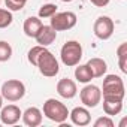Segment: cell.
I'll use <instances>...</instances> for the list:
<instances>
[{"label": "cell", "instance_id": "cell-5", "mask_svg": "<svg viewBox=\"0 0 127 127\" xmlns=\"http://www.w3.org/2000/svg\"><path fill=\"white\" fill-rule=\"evenodd\" d=\"M26 94V85L18 79H8L2 85V97L9 102H18Z\"/></svg>", "mask_w": 127, "mask_h": 127}, {"label": "cell", "instance_id": "cell-9", "mask_svg": "<svg viewBox=\"0 0 127 127\" xmlns=\"http://www.w3.org/2000/svg\"><path fill=\"white\" fill-rule=\"evenodd\" d=\"M23 112L17 105H8L5 108H2V112H0V120H2L3 124L6 126H14L20 121Z\"/></svg>", "mask_w": 127, "mask_h": 127}, {"label": "cell", "instance_id": "cell-16", "mask_svg": "<svg viewBox=\"0 0 127 127\" xmlns=\"http://www.w3.org/2000/svg\"><path fill=\"white\" fill-rule=\"evenodd\" d=\"M123 109V100H115V99H103V111L106 115H118Z\"/></svg>", "mask_w": 127, "mask_h": 127}, {"label": "cell", "instance_id": "cell-27", "mask_svg": "<svg viewBox=\"0 0 127 127\" xmlns=\"http://www.w3.org/2000/svg\"><path fill=\"white\" fill-rule=\"evenodd\" d=\"M61 2H64V3H70V2H73V0H61Z\"/></svg>", "mask_w": 127, "mask_h": 127}, {"label": "cell", "instance_id": "cell-3", "mask_svg": "<svg viewBox=\"0 0 127 127\" xmlns=\"http://www.w3.org/2000/svg\"><path fill=\"white\" fill-rule=\"evenodd\" d=\"M60 57H61V61H63L64 66H67V67L78 66L81 58H82V46H81V43L78 40H67L61 46Z\"/></svg>", "mask_w": 127, "mask_h": 127}, {"label": "cell", "instance_id": "cell-10", "mask_svg": "<svg viewBox=\"0 0 127 127\" xmlns=\"http://www.w3.org/2000/svg\"><path fill=\"white\" fill-rule=\"evenodd\" d=\"M57 93L63 97V99H73L78 93V88H76V84L69 79V78H63L58 81L57 84Z\"/></svg>", "mask_w": 127, "mask_h": 127}, {"label": "cell", "instance_id": "cell-18", "mask_svg": "<svg viewBox=\"0 0 127 127\" xmlns=\"http://www.w3.org/2000/svg\"><path fill=\"white\" fill-rule=\"evenodd\" d=\"M117 55H118V64L123 73H127V43H121L117 49Z\"/></svg>", "mask_w": 127, "mask_h": 127}, {"label": "cell", "instance_id": "cell-24", "mask_svg": "<svg viewBox=\"0 0 127 127\" xmlns=\"http://www.w3.org/2000/svg\"><path fill=\"white\" fill-rule=\"evenodd\" d=\"M94 127H114V121L111 120V117H100L94 121Z\"/></svg>", "mask_w": 127, "mask_h": 127}, {"label": "cell", "instance_id": "cell-25", "mask_svg": "<svg viewBox=\"0 0 127 127\" xmlns=\"http://www.w3.org/2000/svg\"><path fill=\"white\" fill-rule=\"evenodd\" d=\"M90 2H91L94 6H97V8H105V6L109 5L111 0H90Z\"/></svg>", "mask_w": 127, "mask_h": 127}, {"label": "cell", "instance_id": "cell-15", "mask_svg": "<svg viewBox=\"0 0 127 127\" xmlns=\"http://www.w3.org/2000/svg\"><path fill=\"white\" fill-rule=\"evenodd\" d=\"M42 26H43V24H42V21H40L39 17H29V18L24 21L23 29H24L26 36H29V37H34Z\"/></svg>", "mask_w": 127, "mask_h": 127}, {"label": "cell", "instance_id": "cell-23", "mask_svg": "<svg viewBox=\"0 0 127 127\" xmlns=\"http://www.w3.org/2000/svg\"><path fill=\"white\" fill-rule=\"evenodd\" d=\"M5 3L9 11H21L26 6L27 0H5Z\"/></svg>", "mask_w": 127, "mask_h": 127}, {"label": "cell", "instance_id": "cell-26", "mask_svg": "<svg viewBox=\"0 0 127 127\" xmlns=\"http://www.w3.org/2000/svg\"><path fill=\"white\" fill-rule=\"evenodd\" d=\"M2 106H3V97H2V94H0V109H2Z\"/></svg>", "mask_w": 127, "mask_h": 127}, {"label": "cell", "instance_id": "cell-17", "mask_svg": "<svg viewBox=\"0 0 127 127\" xmlns=\"http://www.w3.org/2000/svg\"><path fill=\"white\" fill-rule=\"evenodd\" d=\"M75 78L82 84H88L93 79V73H91V70L87 64H79L75 69Z\"/></svg>", "mask_w": 127, "mask_h": 127}, {"label": "cell", "instance_id": "cell-19", "mask_svg": "<svg viewBox=\"0 0 127 127\" xmlns=\"http://www.w3.org/2000/svg\"><path fill=\"white\" fill-rule=\"evenodd\" d=\"M12 57V46L5 42V40H0V61H8Z\"/></svg>", "mask_w": 127, "mask_h": 127}, {"label": "cell", "instance_id": "cell-2", "mask_svg": "<svg viewBox=\"0 0 127 127\" xmlns=\"http://www.w3.org/2000/svg\"><path fill=\"white\" fill-rule=\"evenodd\" d=\"M43 115L57 124H63L69 117V109L57 99H48L43 103Z\"/></svg>", "mask_w": 127, "mask_h": 127}, {"label": "cell", "instance_id": "cell-8", "mask_svg": "<svg viewBox=\"0 0 127 127\" xmlns=\"http://www.w3.org/2000/svg\"><path fill=\"white\" fill-rule=\"evenodd\" d=\"M79 97H81V102L87 106V108H96L100 100H102V91L97 85H85L81 93H79Z\"/></svg>", "mask_w": 127, "mask_h": 127}, {"label": "cell", "instance_id": "cell-12", "mask_svg": "<svg viewBox=\"0 0 127 127\" xmlns=\"http://www.w3.org/2000/svg\"><path fill=\"white\" fill-rule=\"evenodd\" d=\"M21 117H23L24 124L29 126V127H37V126H40L42 118H43L42 111H40L39 108H36V106H32V108L26 109V112H24Z\"/></svg>", "mask_w": 127, "mask_h": 127}, {"label": "cell", "instance_id": "cell-14", "mask_svg": "<svg viewBox=\"0 0 127 127\" xmlns=\"http://www.w3.org/2000/svg\"><path fill=\"white\" fill-rule=\"evenodd\" d=\"M87 66L90 67L91 73H93V78H102L106 70H108V64L103 58H99V57H94V58H90Z\"/></svg>", "mask_w": 127, "mask_h": 127}, {"label": "cell", "instance_id": "cell-22", "mask_svg": "<svg viewBox=\"0 0 127 127\" xmlns=\"http://www.w3.org/2000/svg\"><path fill=\"white\" fill-rule=\"evenodd\" d=\"M43 48H45V46H42V45H36V46H33V48L29 51L27 58H29V61L32 63L33 66H36L37 58H39V55H40V52H42V49H43Z\"/></svg>", "mask_w": 127, "mask_h": 127}, {"label": "cell", "instance_id": "cell-6", "mask_svg": "<svg viewBox=\"0 0 127 127\" xmlns=\"http://www.w3.org/2000/svg\"><path fill=\"white\" fill-rule=\"evenodd\" d=\"M49 26L55 32L70 30L76 26V15L73 12H55L51 17V24Z\"/></svg>", "mask_w": 127, "mask_h": 127}, {"label": "cell", "instance_id": "cell-1", "mask_svg": "<svg viewBox=\"0 0 127 127\" xmlns=\"http://www.w3.org/2000/svg\"><path fill=\"white\" fill-rule=\"evenodd\" d=\"M103 99H115V100H124L126 90L124 82L118 75H106L103 78Z\"/></svg>", "mask_w": 127, "mask_h": 127}, {"label": "cell", "instance_id": "cell-28", "mask_svg": "<svg viewBox=\"0 0 127 127\" xmlns=\"http://www.w3.org/2000/svg\"><path fill=\"white\" fill-rule=\"evenodd\" d=\"M0 3H2V0H0Z\"/></svg>", "mask_w": 127, "mask_h": 127}, {"label": "cell", "instance_id": "cell-7", "mask_svg": "<svg viewBox=\"0 0 127 127\" xmlns=\"http://www.w3.org/2000/svg\"><path fill=\"white\" fill-rule=\"evenodd\" d=\"M114 29H115L114 21L106 15L99 17L94 23V27H93L96 37H99L100 40H108L114 34Z\"/></svg>", "mask_w": 127, "mask_h": 127}, {"label": "cell", "instance_id": "cell-4", "mask_svg": "<svg viewBox=\"0 0 127 127\" xmlns=\"http://www.w3.org/2000/svg\"><path fill=\"white\" fill-rule=\"evenodd\" d=\"M36 67H39V72L46 76V78H52L58 73L60 70V66H58V61L57 58L54 57V54L51 51L46 49V46L42 49L39 58H37V63H36Z\"/></svg>", "mask_w": 127, "mask_h": 127}, {"label": "cell", "instance_id": "cell-13", "mask_svg": "<svg viewBox=\"0 0 127 127\" xmlns=\"http://www.w3.org/2000/svg\"><path fill=\"white\" fill-rule=\"evenodd\" d=\"M69 117H70L72 123L76 124V126H88L90 121H91V115H90L88 109L82 108V106H78V108L72 109V112H69Z\"/></svg>", "mask_w": 127, "mask_h": 127}, {"label": "cell", "instance_id": "cell-21", "mask_svg": "<svg viewBox=\"0 0 127 127\" xmlns=\"http://www.w3.org/2000/svg\"><path fill=\"white\" fill-rule=\"evenodd\" d=\"M55 12H57V5L46 3L39 9V18H51Z\"/></svg>", "mask_w": 127, "mask_h": 127}, {"label": "cell", "instance_id": "cell-11", "mask_svg": "<svg viewBox=\"0 0 127 127\" xmlns=\"http://www.w3.org/2000/svg\"><path fill=\"white\" fill-rule=\"evenodd\" d=\"M55 37H57V32H55L51 26H42V27L39 29L37 34L34 36L36 42H37L39 45H42V46L51 45V43L55 40Z\"/></svg>", "mask_w": 127, "mask_h": 127}, {"label": "cell", "instance_id": "cell-20", "mask_svg": "<svg viewBox=\"0 0 127 127\" xmlns=\"http://www.w3.org/2000/svg\"><path fill=\"white\" fill-rule=\"evenodd\" d=\"M12 20H14V17H12L9 9H2L0 8V29L9 27L12 24Z\"/></svg>", "mask_w": 127, "mask_h": 127}]
</instances>
